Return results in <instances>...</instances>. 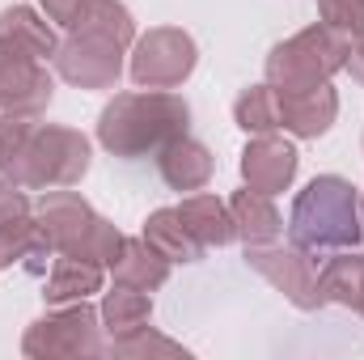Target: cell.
I'll return each instance as SVG.
<instances>
[{"label":"cell","mask_w":364,"mask_h":360,"mask_svg":"<svg viewBox=\"0 0 364 360\" xmlns=\"http://www.w3.org/2000/svg\"><path fill=\"white\" fill-rule=\"evenodd\" d=\"M97 318H102V335H106V339H123V335H132V331H140V327L153 322V297L140 292V288L114 284V288L102 297Z\"/></svg>","instance_id":"obj_19"},{"label":"cell","mask_w":364,"mask_h":360,"mask_svg":"<svg viewBox=\"0 0 364 360\" xmlns=\"http://www.w3.org/2000/svg\"><path fill=\"white\" fill-rule=\"evenodd\" d=\"M212 170H216V157L203 140H195L191 132L170 140L161 153H157V174L170 191H203L212 182Z\"/></svg>","instance_id":"obj_13"},{"label":"cell","mask_w":364,"mask_h":360,"mask_svg":"<svg viewBox=\"0 0 364 360\" xmlns=\"http://www.w3.org/2000/svg\"><path fill=\"white\" fill-rule=\"evenodd\" d=\"M186 132H191V106L174 90L114 93L97 115V144L123 162L157 157L170 140H178Z\"/></svg>","instance_id":"obj_1"},{"label":"cell","mask_w":364,"mask_h":360,"mask_svg":"<svg viewBox=\"0 0 364 360\" xmlns=\"http://www.w3.org/2000/svg\"><path fill=\"white\" fill-rule=\"evenodd\" d=\"M233 123L246 132V136H267V132H279V93L275 85H250V90L237 93L233 102Z\"/></svg>","instance_id":"obj_22"},{"label":"cell","mask_w":364,"mask_h":360,"mask_svg":"<svg viewBox=\"0 0 364 360\" xmlns=\"http://www.w3.org/2000/svg\"><path fill=\"white\" fill-rule=\"evenodd\" d=\"M51 259H55V250H51L34 212L0 225V268H21L30 275H47Z\"/></svg>","instance_id":"obj_14"},{"label":"cell","mask_w":364,"mask_h":360,"mask_svg":"<svg viewBox=\"0 0 364 360\" xmlns=\"http://www.w3.org/2000/svg\"><path fill=\"white\" fill-rule=\"evenodd\" d=\"M178 216L186 221V229L199 238V246H203V250H220V246L237 242V229H233L229 199H220V195L191 191V195L178 203Z\"/></svg>","instance_id":"obj_17"},{"label":"cell","mask_w":364,"mask_h":360,"mask_svg":"<svg viewBox=\"0 0 364 360\" xmlns=\"http://www.w3.org/2000/svg\"><path fill=\"white\" fill-rule=\"evenodd\" d=\"M360 216H364V191H360Z\"/></svg>","instance_id":"obj_30"},{"label":"cell","mask_w":364,"mask_h":360,"mask_svg":"<svg viewBox=\"0 0 364 360\" xmlns=\"http://www.w3.org/2000/svg\"><path fill=\"white\" fill-rule=\"evenodd\" d=\"M356 314L364 318V288H360V297H356Z\"/></svg>","instance_id":"obj_29"},{"label":"cell","mask_w":364,"mask_h":360,"mask_svg":"<svg viewBox=\"0 0 364 360\" xmlns=\"http://www.w3.org/2000/svg\"><path fill=\"white\" fill-rule=\"evenodd\" d=\"M93 166V144L85 132L64 123H43L30 132L17 166L9 179L26 191H51V186H77Z\"/></svg>","instance_id":"obj_5"},{"label":"cell","mask_w":364,"mask_h":360,"mask_svg":"<svg viewBox=\"0 0 364 360\" xmlns=\"http://www.w3.org/2000/svg\"><path fill=\"white\" fill-rule=\"evenodd\" d=\"M348 73H352V77L364 85V34L352 43V51H348Z\"/></svg>","instance_id":"obj_28"},{"label":"cell","mask_w":364,"mask_h":360,"mask_svg":"<svg viewBox=\"0 0 364 360\" xmlns=\"http://www.w3.org/2000/svg\"><path fill=\"white\" fill-rule=\"evenodd\" d=\"M26 212H34L26 186H17L13 179L0 174V225H9V221H17V216H26Z\"/></svg>","instance_id":"obj_26"},{"label":"cell","mask_w":364,"mask_h":360,"mask_svg":"<svg viewBox=\"0 0 364 360\" xmlns=\"http://www.w3.org/2000/svg\"><path fill=\"white\" fill-rule=\"evenodd\" d=\"M318 263L314 255H305L292 242H263V246H246V268L259 271L275 292H284L296 309L314 314L318 309Z\"/></svg>","instance_id":"obj_9"},{"label":"cell","mask_w":364,"mask_h":360,"mask_svg":"<svg viewBox=\"0 0 364 360\" xmlns=\"http://www.w3.org/2000/svg\"><path fill=\"white\" fill-rule=\"evenodd\" d=\"M38 119L43 115H4L0 110V174L4 179L13 174V166H17V157H21L26 140H30V132L38 127Z\"/></svg>","instance_id":"obj_24"},{"label":"cell","mask_w":364,"mask_h":360,"mask_svg":"<svg viewBox=\"0 0 364 360\" xmlns=\"http://www.w3.org/2000/svg\"><path fill=\"white\" fill-rule=\"evenodd\" d=\"M123 55H127V47H119L110 34L81 21V26L64 30L60 47L51 55V68L73 90H114L123 77Z\"/></svg>","instance_id":"obj_7"},{"label":"cell","mask_w":364,"mask_h":360,"mask_svg":"<svg viewBox=\"0 0 364 360\" xmlns=\"http://www.w3.org/2000/svg\"><path fill=\"white\" fill-rule=\"evenodd\" d=\"M318 21L356 43L364 34V0H318Z\"/></svg>","instance_id":"obj_25"},{"label":"cell","mask_w":364,"mask_h":360,"mask_svg":"<svg viewBox=\"0 0 364 360\" xmlns=\"http://www.w3.org/2000/svg\"><path fill=\"white\" fill-rule=\"evenodd\" d=\"M284 229H288V242L314 259H326L335 250H356L364 242L360 186H352L343 174L309 179L296 191Z\"/></svg>","instance_id":"obj_2"},{"label":"cell","mask_w":364,"mask_h":360,"mask_svg":"<svg viewBox=\"0 0 364 360\" xmlns=\"http://www.w3.org/2000/svg\"><path fill=\"white\" fill-rule=\"evenodd\" d=\"M0 38H9V43L34 51L38 60H51L55 47H60V34H55V26L47 21V13H38V9H30V4H9V9H0Z\"/></svg>","instance_id":"obj_20"},{"label":"cell","mask_w":364,"mask_h":360,"mask_svg":"<svg viewBox=\"0 0 364 360\" xmlns=\"http://www.w3.org/2000/svg\"><path fill=\"white\" fill-rule=\"evenodd\" d=\"M38 4H43V13H47V21H51V26L73 30V26L90 13L93 0H38Z\"/></svg>","instance_id":"obj_27"},{"label":"cell","mask_w":364,"mask_h":360,"mask_svg":"<svg viewBox=\"0 0 364 360\" xmlns=\"http://www.w3.org/2000/svg\"><path fill=\"white\" fill-rule=\"evenodd\" d=\"M34 216L51 242L55 255H77V259H93V263H114L123 233L93 212V203L85 195L68 191V186H51L43 191V199L34 203Z\"/></svg>","instance_id":"obj_3"},{"label":"cell","mask_w":364,"mask_h":360,"mask_svg":"<svg viewBox=\"0 0 364 360\" xmlns=\"http://www.w3.org/2000/svg\"><path fill=\"white\" fill-rule=\"evenodd\" d=\"M195 64H199V47L186 30L153 26L149 34H136L127 73L140 90H178L191 81Z\"/></svg>","instance_id":"obj_8"},{"label":"cell","mask_w":364,"mask_h":360,"mask_svg":"<svg viewBox=\"0 0 364 360\" xmlns=\"http://www.w3.org/2000/svg\"><path fill=\"white\" fill-rule=\"evenodd\" d=\"M229 212H233V229H237L242 246H263V242L284 238V216L275 208V195L242 186V191L229 195Z\"/></svg>","instance_id":"obj_16"},{"label":"cell","mask_w":364,"mask_h":360,"mask_svg":"<svg viewBox=\"0 0 364 360\" xmlns=\"http://www.w3.org/2000/svg\"><path fill=\"white\" fill-rule=\"evenodd\" d=\"M170 259L161 255V250H153L149 242H144V233L140 238H123V246H119V255H114V263H110V275H114V284H123V288H140V292H157L166 280H170Z\"/></svg>","instance_id":"obj_18"},{"label":"cell","mask_w":364,"mask_h":360,"mask_svg":"<svg viewBox=\"0 0 364 360\" xmlns=\"http://www.w3.org/2000/svg\"><path fill=\"white\" fill-rule=\"evenodd\" d=\"M296 170H301V153L292 140L284 136H250V144L242 149V182L250 191H263V195H279L296 182Z\"/></svg>","instance_id":"obj_11"},{"label":"cell","mask_w":364,"mask_h":360,"mask_svg":"<svg viewBox=\"0 0 364 360\" xmlns=\"http://www.w3.org/2000/svg\"><path fill=\"white\" fill-rule=\"evenodd\" d=\"M348 51H352V38L326 30L322 21L275 43L267 51V64H263V77L267 85H275L279 93H296V90H318L326 85L335 73L348 68Z\"/></svg>","instance_id":"obj_4"},{"label":"cell","mask_w":364,"mask_h":360,"mask_svg":"<svg viewBox=\"0 0 364 360\" xmlns=\"http://www.w3.org/2000/svg\"><path fill=\"white\" fill-rule=\"evenodd\" d=\"M55 97V77L47 60L0 38V110L4 115H47Z\"/></svg>","instance_id":"obj_10"},{"label":"cell","mask_w":364,"mask_h":360,"mask_svg":"<svg viewBox=\"0 0 364 360\" xmlns=\"http://www.w3.org/2000/svg\"><path fill=\"white\" fill-rule=\"evenodd\" d=\"M21 356L30 360H73V356H106L102 344V318L90 301L51 305L43 318H34L21 335Z\"/></svg>","instance_id":"obj_6"},{"label":"cell","mask_w":364,"mask_h":360,"mask_svg":"<svg viewBox=\"0 0 364 360\" xmlns=\"http://www.w3.org/2000/svg\"><path fill=\"white\" fill-rule=\"evenodd\" d=\"M335 119H339V93L331 81L318 90L279 93V132H288L292 140H318L335 127Z\"/></svg>","instance_id":"obj_12"},{"label":"cell","mask_w":364,"mask_h":360,"mask_svg":"<svg viewBox=\"0 0 364 360\" xmlns=\"http://www.w3.org/2000/svg\"><path fill=\"white\" fill-rule=\"evenodd\" d=\"M106 356H119V360H140V356H191L182 344H174L170 335H161V331H153V327H140V331H132V335H123V339H110L106 344Z\"/></svg>","instance_id":"obj_23"},{"label":"cell","mask_w":364,"mask_h":360,"mask_svg":"<svg viewBox=\"0 0 364 360\" xmlns=\"http://www.w3.org/2000/svg\"><path fill=\"white\" fill-rule=\"evenodd\" d=\"M106 284V263L77 259V255H55L47 268L43 284V301L47 305H68V301H90L93 292H102Z\"/></svg>","instance_id":"obj_15"},{"label":"cell","mask_w":364,"mask_h":360,"mask_svg":"<svg viewBox=\"0 0 364 360\" xmlns=\"http://www.w3.org/2000/svg\"><path fill=\"white\" fill-rule=\"evenodd\" d=\"M144 242H149L153 250H161L170 263H199V259H203V246H199V238L186 229V221L178 216V208H157V212H149V221H144Z\"/></svg>","instance_id":"obj_21"}]
</instances>
